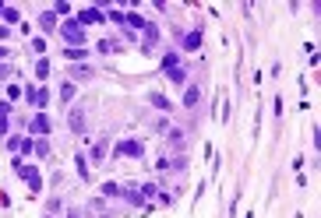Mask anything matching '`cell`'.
Returning <instances> with one entry per match:
<instances>
[{
  "label": "cell",
  "instance_id": "cell-1",
  "mask_svg": "<svg viewBox=\"0 0 321 218\" xmlns=\"http://www.w3.org/2000/svg\"><path fill=\"white\" fill-rule=\"evenodd\" d=\"M60 32H64V42H71L75 50H81V39H85V32H81L78 21H64V25H60Z\"/></svg>",
  "mask_w": 321,
  "mask_h": 218
},
{
  "label": "cell",
  "instance_id": "cell-2",
  "mask_svg": "<svg viewBox=\"0 0 321 218\" xmlns=\"http://www.w3.org/2000/svg\"><path fill=\"white\" fill-rule=\"evenodd\" d=\"M71 130L85 134V109H71Z\"/></svg>",
  "mask_w": 321,
  "mask_h": 218
},
{
  "label": "cell",
  "instance_id": "cell-3",
  "mask_svg": "<svg viewBox=\"0 0 321 218\" xmlns=\"http://www.w3.org/2000/svg\"><path fill=\"white\" fill-rule=\"evenodd\" d=\"M99 21H102V14H99L95 7H88V11H81V21H78V25H99Z\"/></svg>",
  "mask_w": 321,
  "mask_h": 218
},
{
  "label": "cell",
  "instance_id": "cell-4",
  "mask_svg": "<svg viewBox=\"0 0 321 218\" xmlns=\"http://www.w3.org/2000/svg\"><path fill=\"white\" fill-rule=\"evenodd\" d=\"M32 130H35V134H50V120H46L43 113H39V116H32Z\"/></svg>",
  "mask_w": 321,
  "mask_h": 218
},
{
  "label": "cell",
  "instance_id": "cell-5",
  "mask_svg": "<svg viewBox=\"0 0 321 218\" xmlns=\"http://www.w3.org/2000/svg\"><path fill=\"white\" fill-rule=\"evenodd\" d=\"M18 172H21V176H25V180H28V183L39 190V172H35V169H28V165H18Z\"/></svg>",
  "mask_w": 321,
  "mask_h": 218
},
{
  "label": "cell",
  "instance_id": "cell-6",
  "mask_svg": "<svg viewBox=\"0 0 321 218\" xmlns=\"http://www.w3.org/2000/svg\"><path fill=\"white\" fill-rule=\"evenodd\" d=\"M117 151H120V155H141V145H138V141H124Z\"/></svg>",
  "mask_w": 321,
  "mask_h": 218
},
{
  "label": "cell",
  "instance_id": "cell-7",
  "mask_svg": "<svg viewBox=\"0 0 321 218\" xmlns=\"http://www.w3.org/2000/svg\"><path fill=\"white\" fill-rule=\"evenodd\" d=\"M184 46H187V50H198V46H201V32H191V35L184 39Z\"/></svg>",
  "mask_w": 321,
  "mask_h": 218
},
{
  "label": "cell",
  "instance_id": "cell-8",
  "mask_svg": "<svg viewBox=\"0 0 321 218\" xmlns=\"http://www.w3.org/2000/svg\"><path fill=\"white\" fill-rule=\"evenodd\" d=\"M99 53H117V42H113V39H102V42H99Z\"/></svg>",
  "mask_w": 321,
  "mask_h": 218
},
{
  "label": "cell",
  "instance_id": "cell-9",
  "mask_svg": "<svg viewBox=\"0 0 321 218\" xmlns=\"http://www.w3.org/2000/svg\"><path fill=\"white\" fill-rule=\"evenodd\" d=\"M198 95H201L198 88H187V95H184V102H187V106H194V102H198Z\"/></svg>",
  "mask_w": 321,
  "mask_h": 218
},
{
  "label": "cell",
  "instance_id": "cell-10",
  "mask_svg": "<svg viewBox=\"0 0 321 218\" xmlns=\"http://www.w3.org/2000/svg\"><path fill=\"white\" fill-rule=\"evenodd\" d=\"M35 74H39V77H46V74H50V64H46V60H39V64H35Z\"/></svg>",
  "mask_w": 321,
  "mask_h": 218
},
{
  "label": "cell",
  "instance_id": "cell-11",
  "mask_svg": "<svg viewBox=\"0 0 321 218\" xmlns=\"http://www.w3.org/2000/svg\"><path fill=\"white\" fill-rule=\"evenodd\" d=\"M43 28L50 32V28H57V21H53V14H43Z\"/></svg>",
  "mask_w": 321,
  "mask_h": 218
},
{
  "label": "cell",
  "instance_id": "cell-12",
  "mask_svg": "<svg viewBox=\"0 0 321 218\" xmlns=\"http://www.w3.org/2000/svg\"><path fill=\"white\" fill-rule=\"evenodd\" d=\"M152 106H159V109H169V102H166L162 95H152Z\"/></svg>",
  "mask_w": 321,
  "mask_h": 218
},
{
  "label": "cell",
  "instance_id": "cell-13",
  "mask_svg": "<svg viewBox=\"0 0 321 218\" xmlns=\"http://www.w3.org/2000/svg\"><path fill=\"white\" fill-rule=\"evenodd\" d=\"M0 134H7V120L4 116H0Z\"/></svg>",
  "mask_w": 321,
  "mask_h": 218
},
{
  "label": "cell",
  "instance_id": "cell-14",
  "mask_svg": "<svg viewBox=\"0 0 321 218\" xmlns=\"http://www.w3.org/2000/svg\"><path fill=\"white\" fill-rule=\"evenodd\" d=\"M67 218H78V211H67Z\"/></svg>",
  "mask_w": 321,
  "mask_h": 218
},
{
  "label": "cell",
  "instance_id": "cell-15",
  "mask_svg": "<svg viewBox=\"0 0 321 218\" xmlns=\"http://www.w3.org/2000/svg\"><path fill=\"white\" fill-rule=\"evenodd\" d=\"M0 14H4V7H0Z\"/></svg>",
  "mask_w": 321,
  "mask_h": 218
}]
</instances>
